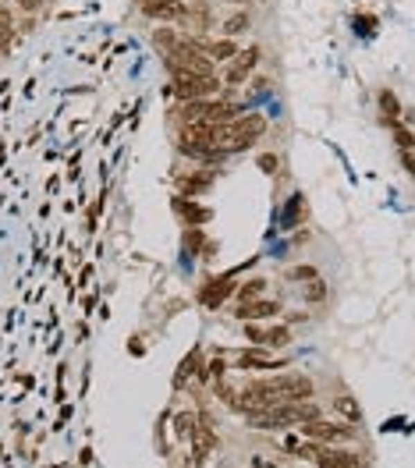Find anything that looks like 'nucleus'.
Listing matches in <instances>:
<instances>
[{
  "label": "nucleus",
  "instance_id": "1",
  "mask_svg": "<svg viewBox=\"0 0 415 468\" xmlns=\"http://www.w3.org/2000/svg\"><path fill=\"white\" fill-rule=\"evenodd\" d=\"M263 135H266V117H263L259 110H249V114H238V117L217 124V142H220L227 153H245V149H252Z\"/></svg>",
  "mask_w": 415,
  "mask_h": 468
},
{
  "label": "nucleus",
  "instance_id": "2",
  "mask_svg": "<svg viewBox=\"0 0 415 468\" xmlns=\"http://www.w3.org/2000/svg\"><path fill=\"white\" fill-rule=\"evenodd\" d=\"M224 89V78L217 75H195V71H170V85L167 92L177 96L182 103H192V100H210Z\"/></svg>",
  "mask_w": 415,
  "mask_h": 468
},
{
  "label": "nucleus",
  "instance_id": "3",
  "mask_svg": "<svg viewBox=\"0 0 415 468\" xmlns=\"http://www.w3.org/2000/svg\"><path fill=\"white\" fill-rule=\"evenodd\" d=\"M306 440H319V444H348V440H355L359 436V429H355V422H327V419H309V422H302V429H299Z\"/></svg>",
  "mask_w": 415,
  "mask_h": 468
},
{
  "label": "nucleus",
  "instance_id": "4",
  "mask_svg": "<svg viewBox=\"0 0 415 468\" xmlns=\"http://www.w3.org/2000/svg\"><path fill=\"white\" fill-rule=\"evenodd\" d=\"M263 60V46H249V50H238L227 64H224V85H242Z\"/></svg>",
  "mask_w": 415,
  "mask_h": 468
},
{
  "label": "nucleus",
  "instance_id": "5",
  "mask_svg": "<svg viewBox=\"0 0 415 468\" xmlns=\"http://www.w3.org/2000/svg\"><path fill=\"white\" fill-rule=\"evenodd\" d=\"M234 316L242 323H259V320H270V316H281V302L277 298H249V302H238Z\"/></svg>",
  "mask_w": 415,
  "mask_h": 468
},
{
  "label": "nucleus",
  "instance_id": "6",
  "mask_svg": "<svg viewBox=\"0 0 415 468\" xmlns=\"http://www.w3.org/2000/svg\"><path fill=\"white\" fill-rule=\"evenodd\" d=\"M213 451H217L213 426L210 422H195V429H192V458H195V465H210Z\"/></svg>",
  "mask_w": 415,
  "mask_h": 468
},
{
  "label": "nucleus",
  "instance_id": "7",
  "mask_svg": "<svg viewBox=\"0 0 415 468\" xmlns=\"http://www.w3.org/2000/svg\"><path fill=\"white\" fill-rule=\"evenodd\" d=\"M234 362H238L242 369H281L284 362L274 358V355H266L263 345H252V348H242L238 355H234Z\"/></svg>",
  "mask_w": 415,
  "mask_h": 468
},
{
  "label": "nucleus",
  "instance_id": "8",
  "mask_svg": "<svg viewBox=\"0 0 415 468\" xmlns=\"http://www.w3.org/2000/svg\"><path fill=\"white\" fill-rule=\"evenodd\" d=\"M319 468H362V454L355 451H341V447H323V454L316 458Z\"/></svg>",
  "mask_w": 415,
  "mask_h": 468
},
{
  "label": "nucleus",
  "instance_id": "9",
  "mask_svg": "<svg viewBox=\"0 0 415 468\" xmlns=\"http://www.w3.org/2000/svg\"><path fill=\"white\" fill-rule=\"evenodd\" d=\"M145 18H153V21H174V18H185L188 8L182 4V0H150V4L142 8Z\"/></svg>",
  "mask_w": 415,
  "mask_h": 468
},
{
  "label": "nucleus",
  "instance_id": "10",
  "mask_svg": "<svg viewBox=\"0 0 415 468\" xmlns=\"http://www.w3.org/2000/svg\"><path fill=\"white\" fill-rule=\"evenodd\" d=\"M199 50L210 57V60H220V64H227V60L238 53V43H234L231 36H217V40H199Z\"/></svg>",
  "mask_w": 415,
  "mask_h": 468
},
{
  "label": "nucleus",
  "instance_id": "11",
  "mask_svg": "<svg viewBox=\"0 0 415 468\" xmlns=\"http://www.w3.org/2000/svg\"><path fill=\"white\" fill-rule=\"evenodd\" d=\"M227 295H234V277H217V280H210V284L199 291V302L202 305H220Z\"/></svg>",
  "mask_w": 415,
  "mask_h": 468
},
{
  "label": "nucleus",
  "instance_id": "12",
  "mask_svg": "<svg viewBox=\"0 0 415 468\" xmlns=\"http://www.w3.org/2000/svg\"><path fill=\"white\" fill-rule=\"evenodd\" d=\"M177 189L188 196H202L213 189V171H195V174H177Z\"/></svg>",
  "mask_w": 415,
  "mask_h": 468
},
{
  "label": "nucleus",
  "instance_id": "13",
  "mask_svg": "<svg viewBox=\"0 0 415 468\" xmlns=\"http://www.w3.org/2000/svg\"><path fill=\"white\" fill-rule=\"evenodd\" d=\"M174 213H177V216H185L188 224H210V220H213V213H210V209L199 206V202H192V199H185V196H177V199H174Z\"/></svg>",
  "mask_w": 415,
  "mask_h": 468
},
{
  "label": "nucleus",
  "instance_id": "14",
  "mask_svg": "<svg viewBox=\"0 0 415 468\" xmlns=\"http://www.w3.org/2000/svg\"><path fill=\"white\" fill-rule=\"evenodd\" d=\"M249 28H252V18H249V11H234V15H227V18H224L220 33H224V36H231V40H238L242 33H249Z\"/></svg>",
  "mask_w": 415,
  "mask_h": 468
},
{
  "label": "nucleus",
  "instance_id": "15",
  "mask_svg": "<svg viewBox=\"0 0 415 468\" xmlns=\"http://www.w3.org/2000/svg\"><path fill=\"white\" fill-rule=\"evenodd\" d=\"M380 114H383V121H387V124H398L401 121V103H398V96H394V92L391 89H380Z\"/></svg>",
  "mask_w": 415,
  "mask_h": 468
},
{
  "label": "nucleus",
  "instance_id": "16",
  "mask_svg": "<svg viewBox=\"0 0 415 468\" xmlns=\"http://www.w3.org/2000/svg\"><path fill=\"white\" fill-rule=\"evenodd\" d=\"M334 412L344 415L348 422H359V419H362V408H359V404H355V397H348V394L334 397Z\"/></svg>",
  "mask_w": 415,
  "mask_h": 468
},
{
  "label": "nucleus",
  "instance_id": "17",
  "mask_svg": "<svg viewBox=\"0 0 415 468\" xmlns=\"http://www.w3.org/2000/svg\"><path fill=\"white\" fill-rule=\"evenodd\" d=\"M266 288V280L263 277H252V280H242L238 288H234V295H238V302H249V298H259Z\"/></svg>",
  "mask_w": 415,
  "mask_h": 468
},
{
  "label": "nucleus",
  "instance_id": "18",
  "mask_svg": "<svg viewBox=\"0 0 415 468\" xmlns=\"http://www.w3.org/2000/svg\"><path fill=\"white\" fill-rule=\"evenodd\" d=\"M192 365H199V348H192V352L185 355V362L177 365V372H174V387H185V383H188V376H192Z\"/></svg>",
  "mask_w": 415,
  "mask_h": 468
},
{
  "label": "nucleus",
  "instance_id": "19",
  "mask_svg": "<svg viewBox=\"0 0 415 468\" xmlns=\"http://www.w3.org/2000/svg\"><path fill=\"white\" fill-rule=\"evenodd\" d=\"M302 295H306V302H309V305H319V302H327V295H330V291H327V284H323V280L316 277V280H309V284L302 288Z\"/></svg>",
  "mask_w": 415,
  "mask_h": 468
},
{
  "label": "nucleus",
  "instance_id": "20",
  "mask_svg": "<svg viewBox=\"0 0 415 468\" xmlns=\"http://www.w3.org/2000/svg\"><path fill=\"white\" fill-rule=\"evenodd\" d=\"M391 132H394V146H398V153H405V149H415V135L405 128L401 121H398V124H391Z\"/></svg>",
  "mask_w": 415,
  "mask_h": 468
},
{
  "label": "nucleus",
  "instance_id": "21",
  "mask_svg": "<svg viewBox=\"0 0 415 468\" xmlns=\"http://www.w3.org/2000/svg\"><path fill=\"white\" fill-rule=\"evenodd\" d=\"M192 429H195V415L192 412H182V415L174 419V433L177 436H192Z\"/></svg>",
  "mask_w": 415,
  "mask_h": 468
},
{
  "label": "nucleus",
  "instance_id": "22",
  "mask_svg": "<svg viewBox=\"0 0 415 468\" xmlns=\"http://www.w3.org/2000/svg\"><path fill=\"white\" fill-rule=\"evenodd\" d=\"M284 277H288V280H306V284H309V280H316L319 273H316V266H291Z\"/></svg>",
  "mask_w": 415,
  "mask_h": 468
},
{
  "label": "nucleus",
  "instance_id": "23",
  "mask_svg": "<svg viewBox=\"0 0 415 468\" xmlns=\"http://www.w3.org/2000/svg\"><path fill=\"white\" fill-rule=\"evenodd\" d=\"M206 369V380H224V372H227V362L224 358H213L210 365H202Z\"/></svg>",
  "mask_w": 415,
  "mask_h": 468
},
{
  "label": "nucleus",
  "instance_id": "24",
  "mask_svg": "<svg viewBox=\"0 0 415 468\" xmlns=\"http://www.w3.org/2000/svg\"><path fill=\"white\" fill-rule=\"evenodd\" d=\"M259 171H263V174H277V156H274V153H263V156H259Z\"/></svg>",
  "mask_w": 415,
  "mask_h": 468
},
{
  "label": "nucleus",
  "instance_id": "25",
  "mask_svg": "<svg viewBox=\"0 0 415 468\" xmlns=\"http://www.w3.org/2000/svg\"><path fill=\"white\" fill-rule=\"evenodd\" d=\"M398 156H401V167L415 177V149H405V153H398Z\"/></svg>",
  "mask_w": 415,
  "mask_h": 468
},
{
  "label": "nucleus",
  "instance_id": "26",
  "mask_svg": "<svg viewBox=\"0 0 415 468\" xmlns=\"http://www.w3.org/2000/svg\"><path fill=\"white\" fill-rule=\"evenodd\" d=\"M15 40V25H0V46H8Z\"/></svg>",
  "mask_w": 415,
  "mask_h": 468
},
{
  "label": "nucleus",
  "instance_id": "27",
  "mask_svg": "<svg viewBox=\"0 0 415 468\" xmlns=\"http://www.w3.org/2000/svg\"><path fill=\"white\" fill-rule=\"evenodd\" d=\"M15 4H18L21 11H39V4H43V0H15Z\"/></svg>",
  "mask_w": 415,
  "mask_h": 468
},
{
  "label": "nucleus",
  "instance_id": "28",
  "mask_svg": "<svg viewBox=\"0 0 415 468\" xmlns=\"http://www.w3.org/2000/svg\"><path fill=\"white\" fill-rule=\"evenodd\" d=\"M252 468H281V465H274V461H266V458H252Z\"/></svg>",
  "mask_w": 415,
  "mask_h": 468
},
{
  "label": "nucleus",
  "instance_id": "29",
  "mask_svg": "<svg viewBox=\"0 0 415 468\" xmlns=\"http://www.w3.org/2000/svg\"><path fill=\"white\" fill-rule=\"evenodd\" d=\"M224 4H249V0H224Z\"/></svg>",
  "mask_w": 415,
  "mask_h": 468
},
{
  "label": "nucleus",
  "instance_id": "30",
  "mask_svg": "<svg viewBox=\"0 0 415 468\" xmlns=\"http://www.w3.org/2000/svg\"><path fill=\"white\" fill-rule=\"evenodd\" d=\"M135 4H142V8H145V4H150V0H135Z\"/></svg>",
  "mask_w": 415,
  "mask_h": 468
}]
</instances>
